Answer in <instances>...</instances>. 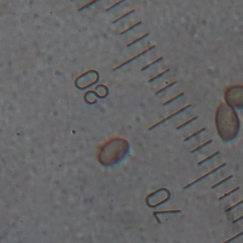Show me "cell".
I'll return each mask as SVG.
<instances>
[{
    "label": "cell",
    "mask_w": 243,
    "mask_h": 243,
    "mask_svg": "<svg viewBox=\"0 0 243 243\" xmlns=\"http://www.w3.org/2000/svg\"><path fill=\"white\" fill-rule=\"evenodd\" d=\"M215 121L219 136L224 141L236 138L240 130V121L234 108L227 103H220L216 110Z\"/></svg>",
    "instance_id": "1"
},
{
    "label": "cell",
    "mask_w": 243,
    "mask_h": 243,
    "mask_svg": "<svg viewBox=\"0 0 243 243\" xmlns=\"http://www.w3.org/2000/svg\"><path fill=\"white\" fill-rule=\"evenodd\" d=\"M224 96L227 104L235 109H243V85L230 86L225 90Z\"/></svg>",
    "instance_id": "2"
},
{
    "label": "cell",
    "mask_w": 243,
    "mask_h": 243,
    "mask_svg": "<svg viewBox=\"0 0 243 243\" xmlns=\"http://www.w3.org/2000/svg\"><path fill=\"white\" fill-rule=\"evenodd\" d=\"M155 44H154V45H151V46H148V48H146V49H145L144 50L141 51H140V52L138 53V54H135L134 56L131 57H130V58L126 60V61H123V62H121L120 64H119V65H117V66H116V67H115L114 68H113L112 70H113V71H116V70L119 69V68H121L122 67H124V66L127 65V64H130V63H131L132 61H134L135 59H136L139 58V57H142V56L144 55L145 54H146L147 52H148V51H151V50L153 49H155Z\"/></svg>",
    "instance_id": "3"
},
{
    "label": "cell",
    "mask_w": 243,
    "mask_h": 243,
    "mask_svg": "<svg viewBox=\"0 0 243 243\" xmlns=\"http://www.w3.org/2000/svg\"><path fill=\"white\" fill-rule=\"evenodd\" d=\"M226 165H227V164H226L225 163H223V164H221V165H218V166L216 167V168H213V170L210 171H209V172H207V173H206L203 174V175H201V176H200V177H199L198 178L196 179V180H195L192 181V182H190V183H188V184H187V185H185V186H184L183 188H182V189H183V190L188 189V188H190V187H192V185H195V184L198 183V182H200V181H201V180H204L205 178H206L207 176H209V175H212V174H214L215 173L217 172V171H218L219 170H220V169H222V168H224V167H225Z\"/></svg>",
    "instance_id": "4"
},
{
    "label": "cell",
    "mask_w": 243,
    "mask_h": 243,
    "mask_svg": "<svg viewBox=\"0 0 243 243\" xmlns=\"http://www.w3.org/2000/svg\"><path fill=\"white\" fill-rule=\"evenodd\" d=\"M191 106H191L190 104H188V105H186V106H184V107H182V108H181V109H178V111H175V112H174V113H171V114H170L169 116H167V117H165V118H164V119H161V121H158V122L155 123V124H153V125H152V126H150V127L148 128V130H153V129H154V128H156V127H158V126H159L160 125L163 124V123H165V122H166V121H169L170 119H173V117H175V116H177V115L180 114V113L183 112L184 111H185V110H186V109H189V108H190Z\"/></svg>",
    "instance_id": "5"
},
{
    "label": "cell",
    "mask_w": 243,
    "mask_h": 243,
    "mask_svg": "<svg viewBox=\"0 0 243 243\" xmlns=\"http://www.w3.org/2000/svg\"><path fill=\"white\" fill-rule=\"evenodd\" d=\"M148 35H149V33H148V32H146V33L143 34H142V35H140V36H139L138 37L135 38V39H133V40L130 41V42H128V43L127 44H126V46H127L128 47H129V46H133V45H134L135 43H138V42H139V41H140L143 40V39H145V38H146V37H147V36H148Z\"/></svg>",
    "instance_id": "6"
},
{
    "label": "cell",
    "mask_w": 243,
    "mask_h": 243,
    "mask_svg": "<svg viewBox=\"0 0 243 243\" xmlns=\"http://www.w3.org/2000/svg\"><path fill=\"white\" fill-rule=\"evenodd\" d=\"M135 12V9H130V10L128 11V12H126L124 14H123L122 15H121V16H118V17L115 18L114 19H113V21H112V23L115 24V23H117L118 22H119V21L122 20V19H123L124 18L127 17L128 16H129L130 14H133V12Z\"/></svg>",
    "instance_id": "7"
},
{
    "label": "cell",
    "mask_w": 243,
    "mask_h": 243,
    "mask_svg": "<svg viewBox=\"0 0 243 243\" xmlns=\"http://www.w3.org/2000/svg\"><path fill=\"white\" fill-rule=\"evenodd\" d=\"M142 24V21H140H140H138L137 22H136V23L130 25V26H128V27L126 28V29H123V30H122L121 32H119V34H120V35L125 34L127 33V32H130V31L132 30V29H135V28H136V27L138 26L139 25H140V24Z\"/></svg>",
    "instance_id": "8"
},
{
    "label": "cell",
    "mask_w": 243,
    "mask_h": 243,
    "mask_svg": "<svg viewBox=\"0 0 243 243\" xmlns=\"http://www.w3.org/2000/svg\"><path fill=\"white\" fill-rule=\"evenodd\" d=\"M205 130H206L205 128H200V129H199V130H196V131H195L194 133H192V134H190L189 136H186L185 138H184L183 141H188V140H190V139L193 138H195V137H196L197 136H198L200 133H201L202 132L205 131Z\"/></svg>",
    "instance_id": "9"
},
{
    "label": "cell",
    "mask_w": 243,
    "mask_h": 243,
    "mask_svg": "<svg viewBox=\"0 0 243 243\" xmlns=\"http://www.w3.org/2000/svg\"><path fill=\"white\" fill-rule=\"evenodd\" d=\"M177 83H178V81H177V80H175V81H172V82L170 83L169 84H168V85H166V86H165L162 87V88H161L158 89V91H155V95H159L160 94H161V93H163V92H164V91H166V90L168 89V88H171V87H172V86H175V84H177Z\"/></svg>",
    "instance_id": "10"
},
{
    "label": "cell",
    "mask_w": 243,
    "mask_h": 243,
    "mask_svg": "<svg viewBox=\"0 0 243 243\" xmlns=\"http://www.w3.org/2000/svg\"><path fill=\"white\" fill-rule=\"evenodd\" d=\"M212 142H213V140H212V139H210V140L204 142V143H203L202 144H200V146H197V147H196L195 148H193L192 151H190V153H196V152H197V151H200V150H201L202 148H203L204 147L207 146H208L209 144H210Z\"/></svg>",
    "instance_id": "11"
},
{
    "label": "cell",
    "mask_w": 243,
    "mask_h": 243,
    "mask_svg": "<svg viewBox=\"0 0 243 243\" xmlns=\"http://www.w3.org/2000/svg\"><path fill=\"white\" fill-rule=\"evenodd\" d=\"M232 177H233V175H232V174H231V175H228V176H227V177H226V178H223V179L220 180V181H218V182H216L215 184H214V185H212V186H211V189H215V188H217V187L220 186V185H223V183H225V182L228 181L229 180L231 179V178H232Z\"/></svg>",
    "instance_id": "12"
},
{
    "label": "cell",
    "mask_w": 243,
    "mask_h": 243,
    "mask_svg": "<svg viewBox=\"0 0 243 243\" xmlns=\"http://www.w3.org/2000/svg\"><path fill=\"white\" fill-rule=\"evenodd\" d=\"M198 119V116H193V117H192V118H191V119H188V120H187L186 121H185V122H184V123H182V124H180V125H179V126H177V127H176V130H180V129L182 128H184V127H185V126H188V125H189L190 123H192V122H193V121H196V120H197Z\"/></svg>",
    "instance_id": "13"
},
{
    "label": "cell",
    "mask_w": 243,
    "mask_h": 243,
    "mask_svg": "<svg viewBox=\"0 0 243 243\" xmlns=\"http://www.w3.org/2000/svg\"><path fill=\"white\" fill-rule=\"evenodd\" d=\"M240 189V186H237L236 188H233L232 190H230L229 192H226V193L223 194V196H221L220 197L218 198V200H224L225 198H226L227 197H228V196H230V195H232V194L234 193L235 192H237V191H238Z\"/></svg>",
    "instance_id": "14"
},
{
    "label": "cell",
    "mask_w": 243,
    "mask_h": 243,
    "mask_svg": "<svg viewBox=\"0 0 243 243\" xmlns=\"http://www.w3.org/2000/svg\"><path fill=\"white\" fill-rule=\"evenodd\" d=\"M184 94H184V92L179 93V94H178L175 95V96L172 97L171 99H168V100H167L166 101L164 102V103H163V106H167V105H168V104H170V103H173V102L175 101V100H177V99H179V98L182 97V95H184Z\"/></svg>",
    "instance_id": "15"
},
{
    "label": "cell",
    "mask_w": 243,
    "mask_h": 243,
    "mask_svg": "<svg viewBox=\"0 0 243 243\" xmlns=\"http://www.w3.org/2000/svg\"><path fill=\"white\" fill-rule=\"evenodd\" d=\"M218 154H220V151H216V152L213 153H212L211 155H208V156H207V157H206V158H204V159H203V160H201V161H199V162L198 163V165H203V164H204L205 163L207 162V161H208L211 160L212 158H214V157H215L216 155H218Z\"/></svg>",
    "instance_id": "16"
},
{
    "label": "cell",
    "mask_w": 243,
    "mask_h": 243,
    "mask_svg": "<svg viewBox=\"0 0 243 243\" xmlns=\"http://www.w3.org/2000/svg\"><path fill=\"white\" fill-rule=\"evenodd\" d=\"M170 71H171V70H170V68H166V69H165V70L163 71L162 72L159 73V74H156V75H155V76H154L151 77V78H150V79L148 80V81L149 83L153 82V81H155V80H157V79H158V78H161V76H163V75H165V74H167V73H168V72H169Z\"/></svg>",
    "instance_id": "17"
},
{
    "label": "cell",
    "mask_w": 243,
    "mask_h": 243,
    "mask_svg": "<svg viewBox=\"0 0 243 243\" xmlns=\"http://www.w3.org/2000/svg\"><path fill=\"white\" fill-rule=\"evenodd\" d=\"M163 57H158V59H155V60L153 61L152 62L149 63V64H147V65H146V66H144V67H142V68H140V71H145V70L148 69V68H149L150 67H152V66L154 65V64H157V63H158V62H160V61H161V60H163Z\"/></svg>",
    "instance_id": "18"
},
{
    "label": "cell",
    "mask_w": 243,
    "mask_h": 243,
    "mask_svg": "<svg viewBox=\"0 0 243 243\" xmlns=\"http://www.w3.org/2000/svg\"><path fill=\"white\" fill-rule=\"evenodd\" d=\"M99 2V1H96V0H95V1H89V2H86V4H84V5H82L81 7L78 8V9H77V11H78V12H79V11L80 12H81V11H83L84 9H86V8L92 6L94 4L96 3V2Z\"/></svg>",
    "instance_id": "19"
},
{
    "label": "cell",
    "mask_w": 243,
    "mask_h": 243,
    "mask_svg": "<svg viewBox=\"0 0 243 243\" xmlns=\"http://www.w3.org/2000/svg\"><path fill=\"white\" fill-rule=\"evenodd\" d=\"M180 210H165V211H159L155 213V214H178L180 213Z\"/></svg>",
    "instance_id": "20"
},
{
    "label": "cell",
    "mask_w": 243,
    "mask_h": 243,
    "mask_svg": "<svg viewBox=\"0 0 243 243\" xmlns=\"http://www.w3.org/2000/svg\"><path fill=\"white\" fill-rule=\"evenodd\" d=\"M242 235H243V230H242V231L240 232H239L238 234H235V235H234V236H233V237H230V239L227 240H226V241L223 242V243H230V242H232V241H234V240H235L236 239H237V238H239V237H242Z\"/></svg>",
    "instance_id": "21"
},
{
    "label": "cell",
    "mask_w": 243,
    "mask_h": 243,
    "mask_svg": "<svg viewBox=\"0 0 243 243\" xmlns=\"http://www.w3.org/2000/svg\"><path fill=\"white\" fill-rule=\"evenodd\" d=\"M126 2L125 0H120V1H118V2H116V3L113 4V5H111V6H109L108 8H106V12H108V11L111 10V9H113V8H115V7H116L119 6V5H120L121 4L123 3V2Z\"/></svg>",
    "instance_id": "22"
},
{
    "label": "cell",
    "mask_w": 243,
    "mask_h": 243,
    "mask_svg": "<svg viewBox=\"0 0 243 243\" xmlns=\"http://www.w3.org/2000/svg\"><path fill=\"white\" fill-rule=\"evenodd\" d=\"M242 204H243V199H242V200H240V201H239V202H237V203H236L235 204H234V205H232V206H230V207H229L228 208L226 209L225 212H227V213H228V212H230L232 210H233V209L236 208V207H238V206H240V205H242Z\"/></svg>",
    "instance_id": "23"
},
{
    "label": "cell",
    "mask_w": 243,
    "mask_h": 243,
    "mask_svg": "<svg viewBox=\"0 0 243 243\" xmlns=\"http://www.w3.org/2000/svg\"><path fill=\"white\" fill-rule=\"evenodd\" d=\"M243 220V215H242L241 216H240L239 217L236 218L235 220H232V224H235V223H237V222L240 221V220Z\"/></svg>",
    "instance_id": "24"
}]
</instances>
